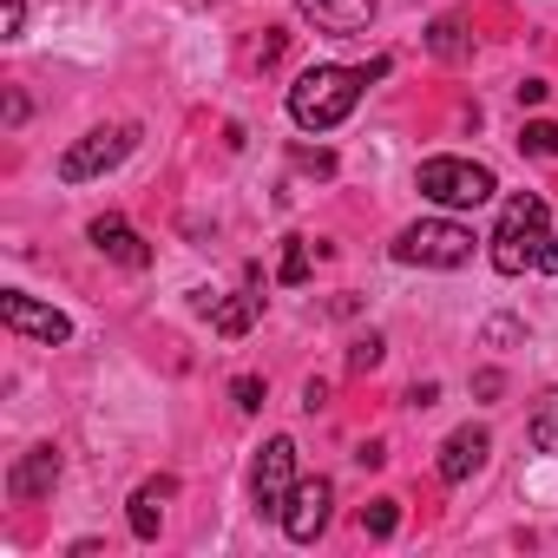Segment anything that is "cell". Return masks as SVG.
<instances>
[{
	"label": "cell",
	"instance_id": "cell-5",
	"mask_svg": "<svg viewBox=\"0 0 558 558\" xmlns=\"http://www.w3.org/2000/svg\"><path fill=\"white\" fill-rule=\"evenodd\" d=\"M290 486H296V440L276 434V440L256 453V466H250V499H256V512H283Z\"/></svg>",
	"mask_w": 558,
	"mask_h": 558
},
{
	"label": "cell",
	"instance_id": "cell-1",
	"mask_svg": "<svg viewBox=\"0 0 558 558\" xmlns=\"http://www.w3.org/2000/svg\"><path fill=\"white\" fill-rule=\"evenodd\" d=\"M362 86H368L362 66H310V73L290 86V119H296L303 132H329V125H342V119L355 112Z\"/></svg>",
	"mask_w": 558,
	"mask_h": 558
},
{
	"label": "cell",
	"instance_id": "cell-21",
	"mask_svg": "<svg viewBox=\"0 0 558 558\" xmlns=\"http://www.w3.org/2000/svg\"><path fill=\"white\" fill-rule=\"evenodd\" d=\"M381 355H388V342H381V336H362V342L349 349V368L368 375V368H381Z\"/></svg>",
	"mask_w": 558,
	"mask_h": 558
},
{
	"label": "cell",
	"instance_id": "cell-18",
	"mask_svg": "<svg viewBox=\"0 0 558 558\" xmlns=\"http://www.w3.org/2000/svg\"><path fill=\"white\" fill-rule=\"evenodd\" d=\"M276 283H290V290L310 283V236H290L283 243V269H276Z\"/></svg>",
	"mask_w": 558,
	"mask_h": 558
},
{
	"label": "cell",
	"instance_id": "cell-2",
	"mask_svg": "<svg viewBox=\"0 0 558 558\" xmlns=\"http://www.w3.org/2000/svg\"><path fill=\"white\" fill-rule=\"evenodd\" d=\"M395 263H414V269H460L473 263V230L453 223V217H421L395 236Z\"/></svg>",
	"mask_w": 558,
	"mask_h": 558
},
{
	"label": "cell",
	"instance_id": "cell-12",
	"mask_svg": "<svg viewBox=\"0 0 558 558\" xmlns=\"http://www.w3.org/2000/svg\"><path fill=\"white\" fill-rule=\"evenodd\" d=\"M86 236H93V250H99V256H112V263H125V269H145V263H151V243H145L125 217H93V230H86Z\"/></svg>",
	"mask_w": 558,
	"mask_h": 558
},
{
	"label": "cell",
	"instance_id": "cell-16",
	"mask_svg": "<svg viewBox=\"0 0 558 558\" xmlns=\"http://www.w3.org/2000/svg\"><path fill=\"white\" fill-rule=\"evenodd\" d=\"M525 434H532V447H538V453H551V460H558V395H545V401L532 408Z\"/></svg>",
	"mask_w": 558,
	"mask_h": 558
},
{
	"label": "cell",
	"instance_id": "cell-13",
	"mask_svg": "<svg viewBox=\"0 0 558 558\" xmlns=\"http://www.w3.org/2000/svg\"><path fill=\"white\" fill-rule=\"evenodd\" d=\"M178 493V480L171 473H158V480H145L138 493H132V538H158V525H165V499Z\"/></svg>",
	"mask_w": 558,
	"mask_h": 558
},
{
	"label": "cell",
	"instance_id": "cell-8",
	"mask_svg": "<svg viewBox=\"0 0 558 558\" xmlns=\"http://www.w3.org/2000/svg\"><path fill=\"white\" fill-rule=\"evenodd\" d=\"M53 486H60V447L40 440V447H27V453L14 460V473H8V499L34 506V499H47Z\"/></svg>",
	"mask_w": 558,
	"mask_h": 558
},
{
	"label": "cell",
	"instance_id": "cell-26",
	"mask_svg": "<svg viewBox=\"0 0 558 558\" xmlns=\"http://www.w3.org/2000/svg\"><path fill=\"white\" fill-rule=\"evenodd\" d=\"M27 34V0H8V40Z\"/></svg>",
	"mask_w": 558,
	"mask_h": 558
},
{
	"label": "cell",
	"instance_id": "cell-28",
	"mask_svg": "<svg viewBox=\"0 0 558 558\" xmlns=\"http://www.w3.org/2000/svg\"><path fill=\"white\" fill-rule=\"evenodd\" d=\"M440 401V388L434 381H421V388H408V408H434Z\"/></svg>",
	"mask_w": 558,
	"mask_h": 558
},
{
	"label": "cell",
	"instance_id": "cell-19",
	"mask_svg": "<svg viewBox=\"0 0 558 558\" xmlns=\"http://www.w3.org/2000/svg\"><path fill=\"white\" fill-rule=\"evenodd\" d=\"M427 47H434L440 60H466V27L447 14V21H434V27H427Z\"/></svg>",
	"mask_w": 558,
	"mask_h": 558
},
{
	"label": "cell",
	"instance_id": "cell-17",
	"mask_svg": "<svg viewBox=\"0 0 558 558\" xmlns=\"http://www.w3.org/2000/svg\"><path fill=\"white\" fill-rule=\"evenodd\" d=\"M362 532L368 538H395L401 532V499H368L362 506Z\"/></svg>",
	"mask_w": 558,
	"mask_h": 558
},
{
	"label": "cell",
	"instance_id": "cell-29",
	"mask_svg": "<svg viewBox=\"0 0 558 558\" xmlns=\"http://www.w3.org/2000/svg\"><path fill=\"white\" fill-rule=\"evenodd\" d=\"M323 401H329V381H310V388H303V408H310V414H316V408H323Z\"/></svg>",
	"mask_w": 558,
	"mask_h": 558
},
{
	"label": "cell",
	"instance_id": "cell-3",
	"mask_svg": "<svg viewBox=\"0 0 558 558\" xmlns=\"http://www.w3.org/2000/svg\"><path fill=\"white\" fill-rule=\"evenodd\" d=\"M414 184H421V197L440 204V210H480V204L499 191L493 171L473 165V158H427V165L414 171Z\"/></svg>",
	"mask_w": 558,
	"mask_h": 558
},
{
	"label": "cell",
	"instance_id": "cell-24",
	"mask_svg": "<svg viewBox=\"0 0 558 558\" xmlns=\"http://www.w3.org/2000/svg\"><path fill=\"white\" fill-rule=\"evenodd\" d=\"M532 269H545V276H558V236H551V230H538V250H532Z\"/></svg>",
	"mask_w": 558,
	"mask_h": 558
},
{
	"label": "cell",
	"instance_id": "cell-14",
	"mask_svg": "<svg viewBox=\"0 0 558 558\" xmlns=\"http://www.w3.org/2000/svg\"><path fill=\"white\" fill-rule=\"evenodd\" d=\"M545 230V197H512L506 210H499V236H538Z\"/></svg>",
	"mask_w": 558,
	"mask_h": 558
},
{
	"label": "cell",
	"instance_id": "cell-27",
	"mask_svg": "<svg viewBox=\"0 0 558 558\" xmlns=\"http://www.w3.org/2000/svg\"><path fill=\"white\" fill-rule=\"evenodd\" d=\"M545 93H551L545 80H525V86H519V106H545Z\"/></svg>",
	"mask_w": 558,
	"mask_h": 558
},
{
	"label": "cell",
	"instance_id": "cell-20",
	"mask_svg": "<svg viewBox=\"0 0 558 558\" xmlns=\"http://www.w3.org/2000/svg\"><path fill=\"white\" fill-rule=\"evenodd\" d=\"M519 151H525V158H558V119H532V125L519 132Z\"/></svg>",
	"mask_w": 558,
	"mask_h": 558
},
{
	"label": "cell",
	"instance_id": "cell-10",
	"mask_svg": "<svg viewBox=\"0 0 558 558\" xmlns=\"http://www.w3.org/2000/svg\"><path fill=\"white\" fill-rule=\"evenodd\" d=\"M296 14L316 27V34H362L375 21V0H296Z\"/></svg>",
	"mask_w": 558,
	"mask_h": 558
},
{
	"label": "cell",
	"instance_id": "cell-25",
	"mask_svg": "<svg viewBox=\"0 0 558 558\" xmlns=\"http://www.w3.org/2000/svg\"><path fill=\"white\" fill-rule=\"evenodd\" d=\"M499 388H506V375H499V368H480V375H473V395H480V401H493Z\"/></svg>",
	"mask_w": 558,
	"mask_h": 558
},
{
	"label": "cell",
	"instance_id": "cell-22",
	"mask_svg": "<svg viewBox=\"0 0 558 558\" xmlns=\"http://www.w3.org/2000/svg\"><path fill=\"white\" fill-rule=\"evenodd\" d=\"M290 158H296V171H316V178H329V171H336V151H323V145H316V151H310V145H296Z\"/></svg>",
	"mask_w": 558,
	"mask_h": 558
},
{
	"label": "cell",
	"instance_id": "cell-7",
	"mask_svg": "<svg viewBox=\"0 0 558 558\" xmlns=\"http://www.w3.org/2000/svg\"><path fill=\"white\" fill-rule=\"evenodd\" d=\"M0 323H8L14 336H27V342H47V349L73 342V323H66L60 310H47V303L21 296V290H8V296H0Z\"/></svg>",
	"mask_w": 558,
	"mask_h": 558
},
{
	"label": "cell",
	"instance_id": "cell-11",
	"mask_svg": "<svg viewBox=\"0 0 558 558\" xmlns=\"http://www.w3.org/2000/svg\"><path fill=\"white\" fill-rule=\"evenodd\" d=\"M256 310H263V269L250 263V269H243V290H236L230 303H210V329L236 342V336H250V323H256Z\"/></svg>",
	"mask_w": 558,
	"mask_h": 558
},
{
	"label": "cell",
	"instance_id": "cell-6",
	"mask_svg": "<svg viewBox=\"0 0 558 558\" xmlns=\"http://www.w3.org/2000/svg\"><path fill=\"white\" fill-rule=\"evenodd\" d=\"M329 506H336V486H329V480H296L276 519H283V532H290L296 545H316L323 525H329Z\"/></svg>",
	"mask_w": 558,
	"mask_h": 558
},
{
	"label": "cell",
	"instance_id": "cell-23",
	"mask_svg": "<svg viewBox=\"0 0 558 558\" xmlns=\"http://www.w3.org/2000/svg\"><path fill=\"white\" fill-rule=\"evenodd\" d=\"M230 401H236L243 414H256V408H263V381H256V375H236V381H230Z\"/></svg>",
	"mask_w": 558,
	"mask_h": 558
},
{
	"label": "cell",
	"instance_id": "cell-9",
	"mask_svg": "<svg viewBox=\"0 0 558 558\" xmlns=\"http://www.w3.org/2000/svg\"><path fill=\"white\" fill-rule=\"evenodd\" d=\"M486 453H493V434H486V427H453V434L440 440V480H447V486L473 480V473L486 466Z\"/></svg>",
	"mask_w": 558,
	"mask_h": 558
},
{
	"label": "cell",
	"instance_id": "cell-15",
	"mask_svg": "<svg viewBox=\"0 0 558 558\" xmlns=\"http://www.w3.org/2000/svg\"><path fill=\"white\" fill-rule=\"evenodd\" d=\"M486 243H493V269H499V276H525V269H532L538 236H499V230H493Z\"/></svg>",
	"mask_w": 558,
	"mask_h": 558
},
{
	"label": "cell",
	"instance_id": "cell-4",
	"mask_svg": "<svg viewBox=\"0 0 558 558\" xmlns=\"http://www.w3.org/2000/svg\"><path fill=\"white\" fill-rule=\"evenodd\" d=\"M132 151H138V125H99L60 151V184H93V178L119 171Z\"/></svg>",
	"mask_w": 558,
	"mask_h": 558
}]
</instances>
